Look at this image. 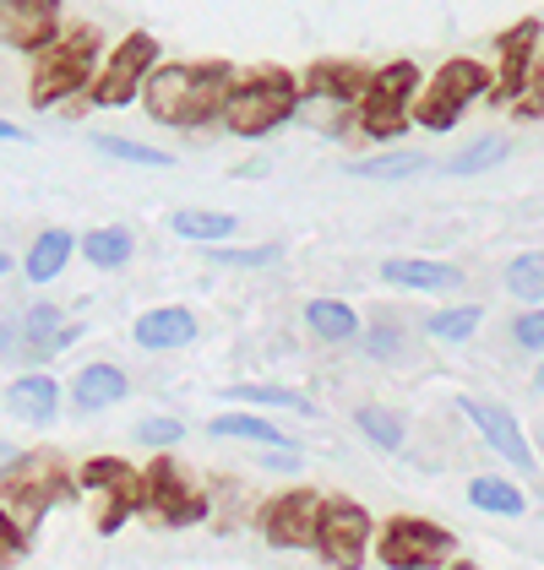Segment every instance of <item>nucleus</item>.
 <instances>
[{
    "label": "nucleus",
    "mask_w": 544,
    "mask_h": 570,
    "mask_svg": "<svg viewBox=\"0 0 544 570\" xmlns=\"http://www.w3.org/2000/svg\"><path fill=\"white\" fill-rule=\"evenodd\" d=\"M468 505H479L490 517H523L528 511V494L506 479H474L468 483Z\"/></svg>",
    "instance_id": "393cba45"
},
{
    "label": "nucleus",
    "mask_w": 544,
    "mask_h": 570,
    "mask_svg": "<svg viewBox=\"0 0 544 570\" xmlns=\"http://www.w3.org/2000/svg\"><path fill=\"white\" fill-rule=\"evenodd\" d=\"M142 505H153L164 522H196V517H207V500L202 494H191V489H181V479H175V468L158 456L153 468H147V479H142Z\"/></svg>",
    "instance_id": "f8f14e48"
},
{
    "label": "nucleus",
    "mask_w": 544,
    "mask_h": 570,
    "mask_svg": "<svg viewBox=\"0 0 544 570\" xmlns=\"http://www.w3.org/2000/svg\"><path fill=\"white\" fill-rule=\"evenodd\" d=\"M93 153H98V158H115V164H136V169H175V153H158V147H147V141H132V136L98 131L93 136Z\"/></svg>",
    "instance_id": "5701e85b"
},
{
    "label": "nucleus",
    "mask_w": 544,
    "mask_h": 570,
    "mask_svg": "<svg viewBox=\"0 0 544 570\" xmlns=\"http://www.w3.org/2000/svg\"><path fill=\"white\" fill-rule=\"evenodd\" d=\"M479 305H453V309H436L430 321H425V337H436V343H468L474 337V326H479Z\"/></svg>",
    "instance_id": "7c9ffc66"
},
{
    "label": "nucleus",
    "mask_w": 544,
    "mask_h": 570,
    "mask_svg": "<svg viewBox=\"0 0 544 570\" xmlns=\"http://www.w3.org/2000/svg\"><path fill=\"white\" fill-rule=\"evenodd\" d=\"M132 337H136V348H153V353L185 348V343H196V315H191L185 305L147 309V315L132 326Z\"/></svg>",
    "instance_id": "4468645a"
},
{
    "label": "nucleus",
    "mask_w": 544,
    "mask_h": 570,
    "mask_svg": "<svg viewBox=\"0 0 544 570\" xmlns=\"http://www.w3.org/2000/svg\"><path fill=\"white\" fill-rule=\"evenodd\" d=\"M436 164L425 153H381V158H354L349 175L354 179H381V185H398V179H419L430 175Z\"/></svg>",
    "instance_id": "412c9836"
},
{
    "label": "nucleus",
    "mask_w": 544,
    "mask_h": 570,
    "mask_svg": "<svg viewBox=\"0 0 544 570\" xmlns=\"http://www.w3.org/2000/svg\"><path fill=\"white\" fill-rule=\"evenodd\" d=\"M512 343H517V348L544 353V309L540 305L528 309V315H517V321H512Z\"/></svg>",
    "instance_id": "e433bc0d"
},
{
    "label": "nucleus",
    "mask_w": 544,
    "mask_h": 570,
    "mask_svg": "<svg viewBox=\"0 0 544 570\" xmlns=\"http://www.w3.org/2000/svg\"><path fill=\"white\" fill-rule=\"evenodd\" d=\"M158 71V45H153V33H126L120 45L109 49V60L98 66V77H93V104L98 109H120V104H132L136 92L147 88V77Z\"/></svg>",
    "instance_id": "423d86ee"
},
{
    "label": "nucleus",
    "mask_w": 544,
    "mask_h": 570,
    "mask_svg": "<svg viewBox=\"0 0 544 570\" xmlns=\"http://www.w3.org/2000/svg\"><path fill=\"white\" fill-rule=\"evenodd\" d=\"M321 517H327V500L317 489H289V494H278L268 505L262 532H268L272 549H317Z\"/></svg>",
    "instance_id": "6e6552de"
},
{
    "label": "nucleus",
    "mask_w": 544,
    "mask_h": 570,
    "mask_svg": "<svg viewBox=\"0 0 544 570\" xmlns=\"http://www.w3.org/2000/svg\"><path fill=\"white\" fill-rule=\"evenodd\" d=\"M120 396H126V370H115V364H88V370H77V381H71V402H77L82 413L115 407Z\"/></svg>",
    "instance_id": "dca6fc26"
},
{
    "label": "nucleus",
    "mask_w": 544,
    "mask_h": 570,
    "mask_svg": "<svg viewBox=\"0 0 544 570\" xmlns=\"http://www.w3.org/2000/svg\"><path fill=\"white\" fill-rule=\"evenodd\" d=\"M169 228H175L181 239H196V245H218V239H229V234H234V218H229V213H202V207H185V213H175V218H169Z\"/></svg>",
    "instance_id": "c756f323"
},
{
    "label": "nucleus",
    "mask_w": 544,
    "mask_h": 570,
    "mask_svg": "<svg viewBox=\"0 0 544 570\" xmlns=\"http://www.w3.org/2000/svg\"><path fill=\"white\" fill-rule=\"evenodd\" d=\"M365 353H370V358H404V332L387 326V321H376V326L365 332Z\"/></svg>",
    "instance_id": "c9c22d12"
},
{
    "label": "nucleus",
    "mask_w": 544,
    "mask_h": 570,
    "mask_svg": "<svg viewBox=\"0 0 544 570\" xmlns=\"http://www.w3.org/2000/svg\"><path fill=\"white\" fill-rule=\"evenodd\" d=\"M207 262H218V266H272V262H283V245H251V250L207 245Z\"/></svg>",
    "instance_id": "473e14b6"
},
{
    "label": "nucleus",
    "mask_w": 544,
    "mask_h": 570,
    "mask_svg": "<svg viewBox=\"0 0 544 570\" xmlns=\"http://www.w3.org/2000/svg\"><path fill=\"white\" fill-rule=\"evenodd\" d=\"M305 326L317 332L321 343H354L360 337V315L343 299H311L305 305Z\"/></svg>",
    "instance_id": "4be33fe9"
},
{
    "label": "nucleus",
    "mask_w": 544,
    "mask_h": 570,
    "mask_svg": "<svg viewBox=\"0 0 544 570\" xmlns=\"http://www.w3.org/2000/svg\"><path fill=\"white\" fill-rule=\"evenodd\" d=\"M381 283L408 288V294H447L463 283V272L453 262H419V256H398V262H381Z\"/></svg>",
    "instance_id": "2eb2a0df"
},
{
    "label": "nucleus",
    "mask_w": 544,
    "mask_h": 570,
    "mask_svg": "<svg viewBox=\"0 0 544 570\" xmlns=\"http://www.w3.org/2000/svg\"><path fill=\"white\" fill-rule=\"evenodd\" d=\"M207 430L218 440H256V445H272V451H289V435H278L268 419H256V413H224Z\"/></svg>",
    "instance_id": "a878e982"
},
{
    "label": "nucleus",
    "mask_w": 544,
    "mask_h": 570,
    "mask_svg": "<svg viewBox=\"0 0 544 570\" xmlns=\"http://www.w3.org/2000/svg\"><path fill=\"white\" fill-rule=\"evenodd\" d=\"M185 440V424L181 419H142L136 424V445H153V451H169Z\"/></svg>",
    "instance_id": "72a5a7b5"
},
{
    "label": "nucleus",
    "mask_w": 544,
    "mask_h": 570,
    "mask_svg": "<svg viewBox=\"0 0 544 570\" xmlns=\"http://www.w3.org/2000/svg\"><path fill=\"white\" fill-rule=\"evenodd\" d=\"M506 288H512V299H523V305H544V250L512 256V266H506Z\"/></svg>",
    "instance_id": "cd10ccee"
},
{
    "label": "nucleus",
    "mask_w": 544,
    "mask_h": 570,
    "mask_svg": "<svg viewBox=\"0 0 544 570\" xmlns=\"http://www.w3.org/2000/svg\"><path fill=\"white\" fill-rule=\"evenodd\" d=\"M354 424H360L365 440H376L381 451H404V424H398V413H381V407H360V413H354Z\"/></svg>",
    "instance_id": "2f4dec72"
},
{
    "label": "nucleus",
    "mask_w": 544,
    "mask_h": 570,
    "mask_svg": "<svg viewBox=\"0 0 544 570\" xmlns=\"http://www.w3.org/2000/svg\"><path fill=\"white\" fill-rule=\"evenodd\" d=\"M376 82V71H365L354 60H321L317 71L305 77V88H321V92H338V98H349V104H360L365 92Z\"/></svg>",
    "instance_id": "aec40b11"
},
{
    "label": "nucleus",
    "mask_w": 544,
    "mask_h": 570,
    "mask_svg": "<svg viewBox=\"0 0 544 570\" xmlns=\"http://www.w3.org/2000/svg\"><path fill=\"white\" fill-rule=\"evenodd\" d=\"M425 88V77H419V66L414 60H392V66H381L376 71V82L370 92L360 98V131L370 141H392V136H404L414 126V98Z\"/></svg>",
    "instance_id": "20e7f679"
},
{
    "label": "nucleus",
    "mask_w": 544,
    "mask_h": 570,
    "mask_svg": "<svg viewBox=\"0 0 544 570\" xmlns=\"http://www.w3.org/2000/svg\"><path fill=\"white\" fill-rule=\"evenodd\" d=\"M490 71L479 66V60H447L425 88L414 98V126H425V131H453L457 115L479 98V92H490Z\"/></svg>",
    "instance_id": "39448f33"
},
{
    "label": "nucleus",
    "mask_w": 544,
    "mask_h": 570,
    "mask_svg": "<svg viewBox=\"0 0 544 570\" xmlns=\"http://www.w3.org/2000/svg\"><path fill=\"white\" fill-rule=\"evenodd\" d=\"M77 483H82V489H126V483H136V479L126 462H88V468L77 473Z\"/></svg>",
    "instance_id": "f704fd0d"
},
{
    "label": "nucleus",
    "mask_w": 544,
    "mask_h": 570,
    "mask_svg": "<svg viewBox=\"0 0 544 570\" xmlns=\"http://www.w3.org/2000/svg\"><path fill=\"white\" fill-rule=\"evenodd\" d=\"M55 402H60V386H55L49 375H22V381H11V392H6V413L45 424V419H55Z\"/></svg>",
    "instance_id": "a211bd4d"
},
{
    "label": "nucleus",
    "mask_w": 544,
    "mask_h": 570,
    "mask_svg": "<svg viewBox=\"0 0 544 570\" xmlns=\"http://www.w3.org/2000/svg\"><path fill=\"white\" fill-rule=\"evenodd\" d=\"M496 164H506V136H479L457 158H447V175L474 179V175H485V169H496Z\"/></svg>",
    "instance_id": "c85d7f7f"
},
{
    "label": "nucleus",
    "mask_w": 544,
    "mask_h": 570,
    "mask_svg": "<svg viewBox=\"0 0 544 570\" xmlns=\"http://www.w3.org/2000/svg\"><path fill=\"white\" fill-rule=\"evenodd\" d=\"M0 33L6 49L39 55L60 39V0H0Z\"/></svg>",
    "instance_id": "9d476101"
},
{
    "label": "nucleus",
    "mask_w": 544,
    "mask_h": 570,
    "mask_svg": "<svg viewBox=\"0 0 544 570\" xmlns=\"http://www.w3.org/2000/svg\"><path fill=\"white\" fill-rule=\"evenodd\" d=\"M229 402H251V407H294V413L317 419V402H311V396L289 392V386H262V381H240V386H229Z\"/></svg>",
    "instance_id": "bb28decb"
},
{
    "label": "nucleus",
    "mask_w": 544,
    "mask_h": 570,
    "mask_svg": "<svg viewBox=\"0 0 544 570\" xmlns=\"http://www.w3.org/2000/svg\"><path fill=\"white\" fill-rule=\"evenodd\" d=\"M234 92V77H229L224 60H185V66H158L142 88V104L158 126H175V131H196L207 120H224V104Z\"/></svg>",
    "instance_id": "f257e3e1"
},
{
    "label": "nucleus",
    "mask_w": 544,
    "mask_h": 570,
    "mask_svg": "<svg viewBox=\"0 0 544 570\" xmlns=\"http://www.w3.org/2000/svg\"><path fill=\"white\" fill-rule=\"evenodd\" d=\"M82 256H88L98 272H120V266L136 256V239L126 228H93V234H82Z\"/></svg>",
    "instance_id": "b1692460"
},
{
    "label": "nucleus",
    "mask_w": 544,
    "mask_h": 570,
    "mask_svg": "<svg viewBox=\"0 0 544 570\" xmlns=\"http://www.w3.org/2000/svg\"><path fill=\"white\" fill-rule=\"evenodd\" d=\"M294 109H300L294 77H289V71H256L251 82H240V88L229 92L224 131L251 141V136H268V131H278L283 120H294Z\"/></svg>",
    "instance_id": "7ed1b4c3"
},
{
    "label": "nucleus",
    "mask_w": 544,
    "mask_h": 570,
    "mask_svg": "<svg viewBox=\"0 0 544 570\" xmlns=\"http://www.w3.org/2000/svg\"><path fill=\"white\" fill-rule=\"evenodd\" d=\"M463 413H468V419L479 424V435L490 440V445H496V451L506 456V462H512V468H523V473L534 468V451H528V435L517 430V419H512V413H501V407H490V402H474V396L463 402Z\"/></svg>",
    "instance_id": "ddd939ff"
},
{
    "label": "nucleus",
    "mask_w": 544,
    "mask_h": 570,
    "mask_svg": "<svg viewBox=\"0 0 544 570\" xmlns=\"http://www.w3.org/2000/svg\"><path fill=\"white\" fill-rule=\"evenodd\" d=\"M365 549H370V517H365V505L343 500V494H338V500H327L317 554L332 570H360L365 566Z\"/></svg>",
    "instance_id": "1a4fd4ad"
},
{
    "label": "nucleus",
    "mask_w": 544,
    "mask_h": 570,
    "mask_svg": "<svg viewBox=\"0 0 544 570\" xmlns=\"http://www.w3.org/2000/svg\"><path fill=\"white\" fill-rule=\"evenodd\" d=\"M453 570H479V566H453Z\"/></svg>",
    "instance_id": "58836bf2"
},
{
    "label": "nucleus",
    "mask_w": 544,
    "mask_h": 570,
    "mask_svg": "<svg viewBox=\"0 0 544 570\" xmlns=\"http://www.w3.org/2000/svg\"><path fill=\"white\" fill-rule=\"evenodd\" d=\"M534 71H540V22H517L506 39H501V77L490 98L496 104H517L528 82H534Z\"/></svg>",
    "instance_id": "9b49d317"
},
{
    "label": "nucleus",
    "mask_w": 544,
    "mask_h": 570,
    "mask_svg": "<svg viewBox=\"0 0 544 570\" xmlns=\"http://www.w3.org/2000/svg\"><path fill=\"white\" fill-rule=\"evenodd\" d=\"M71 250H77V239H71L66 228H45V234L33 239L28 262H22L28 283H55V277L66 272V262H71Z\"/></svg>",
    "instance_id": "6ab92c4d"
},
{
    "label": "nucleus",
    "mask_w": 544,
    "mask_h": 570,
    "mask_svg": "<svg viewBox=\"0 0 544 570\" xmlns=\"http://www.w3.org/2000/svg\"><path fill=\"white\" fill-rule=\"evenodd\" d=\"M349 115H360V104H349V98L321 92V88H305V92H300V109H294V120H305V126H311V131H321V136H343Z\"/></svg>",
    "instance_id": "f3484780"
},
{
    "label": "nucleus",
    "mask_w": 544,
    "mask_h": 570,
    "mask_svg": "<svg viewBox=\"0 0 544 570\" xmlns=\"http://www.w3.org/2000/svg\"><path fill=\"white\" fill-rule=\"evenodd\" d=\"M381 566L387 570H436L441 560H453L457 538L447 527L419 522V517H398V522L381 527Z\"/></svg>",
    "instance_id": "0eeeda50"
},
{
    "label": "nucleus",
    "mask_w": 544,
    "mask_h": 570,
    "mask_svg": "<svg viewBox=\"0 0 544 570\" xmlns=\"http://www.w3.org/2000/svg\"><path fill=\"white\" fill-rule=\"evenodd\" d=\"M93 49H98V33H93V28L60 33L49 49H39V55H33V88H28V98H33L39 109H49V104H66V98H77L82 88H93V77H98Z\"/></svg>",
    "instance_id": "f03ea898"
},
{
    "label": "nucleus",
    "mask_w": 544,
    "mask_h": 570,
    "mask_svg": "<svg viewBox=\"0 0 544 570\" xmlns=\"http://www.w3.org/2000/svg\"><path fill=\"white\" fill-rule=\"evenodd\" d=\"M534 392H540V396H544V364H540V375H534Z\"/></svg>",
    "instance_id": "4c0bfd02"
}]
</instances>
